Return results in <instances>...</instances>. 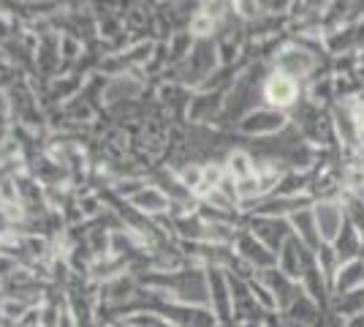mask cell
<instances>
[{
  "label": "cell",
  "mask_w": 364,
  "mask_h": 327,
  "mask_svg": "<svg viewBox=\"0 0 364 327\" xmlns=\"http://www.w3.org/2000/svg\"><path fill=\"white\" fill-rule=\"evenodd\" d=\"M289 128V118L286 112L272 107H256L253 112H247L245 118L237 120V131L247 134V137H258V140H267L274 134H283Z\"/></svg>",
  "instance_id": "cell-1"
},
{
  "label": "cell",
  "mask_w": 364,
  "mask_h": 327,
  "mask_svg": "<svg viewBox=\"0 0 364 327\" xmlns=\"http://www.w3.org/2000/svg\"><path fill=\"white\" fill-rule=\"evenodd\" d=\"M316 68H318V58L313 52H307L304 47H299V44H291V47L280 49L274 55V71L296 79V82L307 79Z\"/></svg>",
  "instance_id": "cell-2"
},
{
  "label": "cell",
  "mask_w": 364,
  "mask_h": 327,
  "mask_svg": "<svg viewBox=\"0 0 364 327\" xmlns=\"http://www.w3.org/2000/svg\"><path fill=\"white\" fill-rule=\"evenodd\" d=\"M261 95H264L267 107L280 109V112H283V109L294 107V104L299 101L302 88H299V82H296V79L286 77V74H280V71H272L269 77H264Z\"/></svg>",
  "instance_id": "cell-3"
},
{
  "label": "cell",
  "mask_w": 364,
  "mask_h": 327,
  "mask_svg": "<svg viewBox=\"0 0 364 327\" xmlns=\"http://www.w3.org/2000/svg\"><path fill=\"white\" fill-rule=\"evenodd\" d=\"M247 232L258 237L267 249L277 254V251L283 249V243L289 240L294 229H291L289 218H272V216H256L250 221V227H247Z\"/></svg>",
  "instance_id": "cell-4"
},
{
  "label": "cell",
  "mask_w": 364,
  "mask_h": 327,
  "mask_svg": "<svg viewBox=\"0 0 364 327\" xmlns=\"http://www.w3.org/2000/svg\"><path fill=\"white\" fill-rule=\"evenodd\" d=\"M234 243H237V251H234V254L242 259L245 265L258 267L261 273H264V270H272V267H277V254H272V251L267 249V246H264L258 237H253L247 229L237 234V240H234Z\"/></svg>",
  "instance_id": "cell-5"
},
{
  "label": "cell",
  "mask_w": 364,
  "mask_h": 327,
  "mask_svg": "<svg viewBox=\"0 0 364 327\" xmlns=\"http://www.w3.org/2000/svg\"><path fill=\"white\" fill-rule=\"evenodd\" d=\"M226 270L223 267H210L207 270V284H210V311H213L215 319L220 322H231V286H228V279L223 276Z\"/></svg>",
  "instance_id": "cell-6"
},
{
  "label": "cell",
  "mask_w": 364,
  "mask_h": 327,
  "mask_svg": "<svg viewBox=\"0 0 364 327\" xmlns=\"http://www.w3.org/2000/svg\"><path fill=\"white\" fill-rule=\"evenodd\" d=\"M313 216H316L321 243L332 246L334 237L340 234L343 224H346V210H343V204L334 202V199H321V202L313 204Z\"/></svg>",
  "instance_id": "cell-7"
},
{
  "label": "cell",
  "mask_w": 364,
  "mask_h": 327,
  "mask_svg": "<svg viewBox=\"0 0 364 327\" xmlns=\"http://www.w3.org/2000/svg\"><path fill=\"white\" fill-rule=\"evenodd\" d=\"M364 289V259H350V262H343L337 276L332 281V292L334 297L340 295H350V292H359Z\"/></svg>",
  "instance_id": "cell-8"
},
{
  "label": "cell",
  "mask_w": 364,
  "mask_h": 327,
  "mask_svg": "<svg viewBox=\"0 0 364 327\" xmlns=\"http://www.w3.org/2000/svg\"><path fill=\"white\" fill-rule=\"evenodd\" d=\"M289 224L291 229H294V234L302 240L307 249L316 251L323 246L321 243V234H318V227H316V216H313V207H307V210H299V213H294V216H289Z\"/></svg>",
  "instance_id": "cell-9"
},
{
  "label": "cell",
  "mask_w": 364,
  "mask_h": 327,
  "mask_svg": "<svg viewBox=\"0 0 364 327\" xmlns=\"http://www.w3.org/2000/svg\"><path fill=\"white\" fill-rule=\"evenodd\" d=\"M131 204L141 210V213H164L166 207H171L168 202V197L161 191V188H152V186H144L139 194L131 197Z\"/></svg>",
  "instance_id": "cell-10"
},
{
  "label": "cell",
  "mask_w": 364,
  "mask_h": 327,
  "mask_svg": "<svg viewBox=\"0 0 364 327\" xmlns=\"http://www.w3.org/2000/svg\"><path fill=\"white\" fill-rule=\"evenodd\" d=\"M226 175L234 180V183H240L245 177H250V175H256V158L250 156V153H245V150H234L226 161Z\"/></svg>",
  "instance_id": "cell-11"
},
{
  "label": "cell",
  "mask_w": 364,
  "mask_h": 327,
  "mask_svg": "<svg viewBox=\"0 0 364 327\" xmlns=\"http://www.w3.org/2000/svg\"><path fill=\"white\" fill-rule=\"evenodd\" d=\"M6 112H9V104H6V98L0 93V128H3V120H6Z\"/></svg>",
  "instance_id": "cell-12"
}]
</instances>
